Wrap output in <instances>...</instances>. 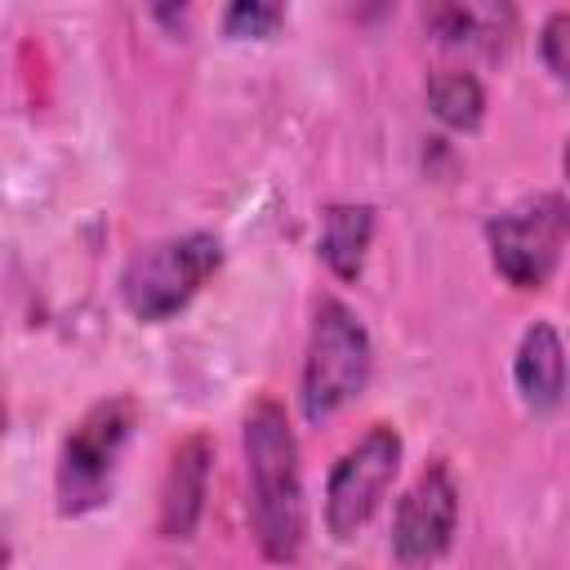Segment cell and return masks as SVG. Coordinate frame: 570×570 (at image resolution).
<instances>
[{"mask_svg":"<svg viewBox=\"0 0 570 570\" xmlns=\"http://www.w3.org/2000/svg\"><path fill=\"white\" fill-rule=\"evenodd\" d=\"M245 512L258 552L272 566H294L307 543V494L298 441L281 401L263 396L245 414Z\"/></svg>","mask_w":570,"mask_h":570,"instance_id":"1","label":"cell"},{"mask_svg":"<svg viewBox=\"0 0 570 570\" xmlns=\"http://www.w3.org/2000/svg\"><path fill=\"white\" fill-rule=\"evenodd\" d=\"M370 374H374V343L361 316L338 298H321L307 334L303 379H298L303 419L321 423L338 414L347 401H356L370 387Z\"/></svg>","mask_w":570,"mask_h":570,"instance_id":"2","label":"cell"},{"mask_svg":"<svg viewBox=\"0 0 570 570\" xmlns=\"http://www.w3.org/2000/svg\"><path fill=\"white\" fill-rule=\"evenodd\" d=\"M223 267V245L214 232H183L142 245L120 272V303L138 321H169L183 312L200 285Z\"/></svg>","mask_w":570,"mask_h":570,"instance_id":"3","label":"cell"},{"mask_svg":"<svg viewBox=\"0 0 570 570\" xmlns=\"http://www.w3.org/2000/svg\"><path fill=\"white\" fill-rule=\"evenodd\" d=\"M134 423H138V405L129 396H107L80 414V423L62 441L58 476H53L62 517H80L111 494V481H116L120 454L134 436Z\"/></svg>","mask_w":570,"mask_h":570,"instance_id":"4","label":"cell"},{"mask_svg":"<svg viewBox=\"0 0 570 570\" xmlns=\"http://www.w3.org/2000/svg\"><path fill=\"white\" fill-rule=\"evenodd\" d=\"M570 240V200L561 191H534L499 209L485 223V249L494 272L512 289H543Z\"/></svg>","mask_w":570,"mask_h":570,"instance_id":"5","label":"cell"},{"mask_svg":"<svg viewBox=\"0 0 570 570\" xmlns=\"http://www.w3.org/2000/svg\"><path fill=\"white\" fill-rule=\"evenodd\" d=\"M401 454H405V441L392 423H374L356 445H347L330 476H325V530L347 543L356 539L370 517L379 512L396 468H401Z\"/></svg>","mask_w":570,"mask_h":570,"instance_id":"6","label":"cell"},{"mask_svg":"<svg viewBox=\"0 0 570 570\" xmlns=\"http://www.w3.org/2000/svg\"><path fill=\"white\" fill-rule=\"evenodd\" d=\"M459 530V485L445 463H428L392 512V561L423 570L441 561Z\"/></svg>","mask_w":570,"mask_h":570,"instance_id":"7","label":"cell"},{"mask_svg":"<svg viewBox=\"0 0 570 570\" xmlns=\"http://www.w3.org/2000/svg\"><path fill=\"white\" fill-rule=\"evenodd\" d=\"M209 463H214V445H209L205 432H191L169 454L165 485H160V508H156V530L165 539H191L196 534V525L205 517Z\"/></svg>","mask_w":570,"mask_h":570,"instance_id":"8","label":"cell"},{"mask_svg":"<svg viewBox=\"0 0 570 570\" xmlns=\"http://www.w3.org/2000/svg\"><path fill=\"white\" fill-rule=\"evenodd\" d=\"M512 383H517L521 401L534 414H552L566 401L570 361H566V343H561V334H557L552 321L525 325V334L517 343V361H512Z\"/></svg>","mask_w":570,"mask_h":570,"instance_id":"9","label":"cell"},{"mask_svg":"<svg viewBox=\"0 0 570 570\" xmlns=\"http://www.w3.org/2000/svg\"><path fill=\"white\" fill-rule=\"evenodd\" d=\"M374 240V205L365 200H334L321 214L316 254L338 281H356L365 272V254Z\"/></svg>","mask_w":570,"mask_h":570,"instance_id":"10","label":"cell"},{"mask_svg":"<svg viewBox=\"0 0 570 570\" xmlns=\"http://www.w3.org/2000/svg\"><path fill=\"white\" fill-rule=\"evenodd\" d=\"M428 31L441 40V45H454V49H485L490 58L503 49V40L512 36L517 27V13L508 4H432L423 13Z\"/></svg>","mask_w":570,"mask_h":570,"instance_id":"11","label":"cell"},{"mask_svg":"<svg viewBox=\"0 0 570 570\" xmlns=\"http://www.w3.org/2000/svg\"><path fill=\"white\" fill-rule=\"evenodd\" d=\"M423 94H428L432 116L445 129H459V134H476L481 129V120H485V89H481V80L472 71H459V67L432 71Z\"/></svg>","mask_w":570,"mask_h":570,"instance_id":"12","label":"cell"},{"mask_svg":"<svg viewBox=\"0 0 570 570\" xmlns=\"http://www.w3.org/2000/svg\"><path fill=\"white\" fill-rule=\"evenodd\" d=\"M281 22H285V9L263 0H236L223 9V36L232 40H267Z\"/></svg>","mask_w":570,"mask_h":570,"instance_id":"13","label":"cell"},{"mask_svg":"<svg viewBox=\"0 0 570 570\" xmlns=\"http://www.w3.org/2000/svg\"><path fill=\"white\" fill-rule=\"evenodd\" d=\"M539 58L557 80H570V9L548 13V22L539 31Z\"/></svg>","mask_w":570,"mask_h":570,"instance_id":"14","label":"cell"},{"mask_svg":"<svg viewBox=\"0 0 570 570\" xmlns=\"http://www.w3.org/2000/svg\"><path fill=\"white\" fill-rule=\"evenodd\" d=\"M160 22H174V27H183L187 22V9H151Z\"/></svg>","mask_w":570,"mask_h":570,"instance_id":"15","label":"cell"},{"mask_svg":"<svg viewBox=\"0 0 570 570\" xmlns=\"http://www.w3.org/2000/svg\"><path fill=\"white\" fill-rule=\"evenodd\" d=\"M561 165H566V178H570V142H566V156H561Z\"/></svg>","mask_w":570,"mask_h":570,"instance_id":"16","label":"cell"}]
</instances>
